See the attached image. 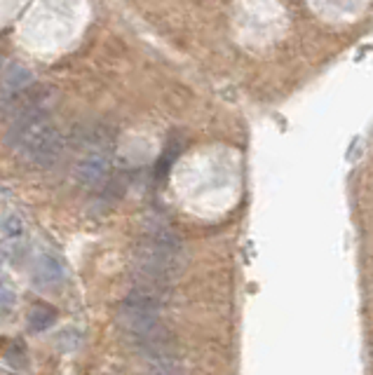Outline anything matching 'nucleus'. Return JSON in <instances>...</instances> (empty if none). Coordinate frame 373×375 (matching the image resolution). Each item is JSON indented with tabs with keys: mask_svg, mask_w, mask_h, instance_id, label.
I'll list each match as a JSON object with an SVG mask.
<instances>
[{
	"mask_svg": "<svg viewBox=\"0 0 373 375\" xmlns=\"http://www.w3.org/2000/svg\"><path fill=\"white\" fill-rule=\"evenodd\" d=\"M183 242L167 225H155L146 232V237L136 244L134 270L146 289H155L169 284L183 270Z\"/></svg>",
	"mask_w": 373,
	"mask_h": 375,
	"instance_id": "obj_1",
	"label": "nucleus"
},
{
	"mask_svg": "<svg viewBox=\"0 0 373 375\" xmlns=\"http://www.w3.org/2000/svg\"><path fill=\"white\" fill-rule=\"evenodd\" d=\"M5 144L15 148L26 162L38 166H52L59 162L64 153V139L57 124L47 113L40 115L15 117L5 134Z\"/></svg>",
	"mask_w": 373,
	"mask_h": 375,
	"instance_id": "obj_2",
	"label": "nucleus"
},
{
	"mask_svg": "<svg viewBox=\"0 0 373 375\" xmlns=\"http://www.w3.org/2000/svg\"><path fill=\"white\" fill-rule=\"evenodd\" d=\"M160 314H162V298L160 291L139 287L117 305V321L134 340L160 331Z\"/></svg>",
	"mask_w": 373,
	"mask_h": 375,
	"instance_id": "obj_3",
	"label": "nucleus"
},
{
	"mask_svg": "<svg viewBox=\"0 0 373 375\" xmlns=\"http://www.w3.org/2000/svg\"><path fill=\"white\" fill-rule=\"evenodd\" d=\"M111 174V153H90L80 160L75 166V178L80 186L94 188L102 183Z\"/></svg>",
	"mask_w": 373,
	"mask_h": 375,
	"instance_id": "obj_4",
	"label": "nucleus"
},
{
	"mask_svg": "<svg viewBox=\"0 0 373 375\" xmlns=\"http://www.w3.org/2000/svg\"><path fill=\"white\" fill-rule=\"evenodd\" d=\"M33 282L43 291H55L66 284V267L57 256L43 253L33 265Z\"/></svg>",
	"mask_w": 373,
	"mask_h": 375,
	"instance_id": "obj_5",
	"label": "nucleus"
},
{
	"mask_svg": "<svg viewBox=\"0 0 373 375\" xmlns=\"http://www.w3.org/2000/svg\"><path fill=\"white\" fill-rule=\"evenodd\" d=\"M113 129L106 127V124H87L85 129L75 132V141L80 148H85L87 155L90 153H111L113 146Z\"/></svg>",
	"mask_w": 373,
	"mask_h": 375,
	"instance_id": "obj_6",
	"label": "nucleus"
},
{
	"mask_svg": "<svg viewBox=\"0 0 373 375\" xmlns=\"http://www.w3.org/2000/svg\"><path fill=\"white\" fill-rule=\"evenodd\" d=\"M55 324H57V309L52 305L38 302V305H33L31 312H28V329L33 333H45Z\"/></svg>",
	"mask_w": 373,
	"mask_h": 375,
	"instance_id": "obj_7",
	"label": "nucleus"
},
{
	"mask_svg": "<svg viewBox=\"0 0 373 375\" xmlns=\"http://www.w3.org/2000/svg\"><path fill=\"white\" fill-rule=\"evenodd\" d=\"M31 85V70L21 64H15L10 66L8 73H3V85H0V92L3 94H17L21 89H26Z\"/></svg>",
	"mask_w": 373,
	"mask_h": 375,
	"instance_id": "obj_8",
	"label": "nucleus"
},
{
	"mask_svg": "<svg viewBox=\"0 0 373 375\" xmlns=\"http://www.w3.org/2000/svg\"><path fill=\"white\" fill-rule=\"evenodd\" d=\"M0 232H3L5 240H12V242L21 240V235H23V223H21V218H19V216H15V213L5 216V218H3V223H0Z\"/></svg>",
	"mask_w": 373,
	"mask_h": 375,
	"instance_id": "obj_9",
	"label": "nucleus"
},
{
	"mask_svg": "<svg viewBox=\"0 0 373 375\" xmlns=\"http://www.w3.org/2000/svg\"><path fill=\"white\" fill-rule=\"evenodd\" d=\"M146 375H181V366L174 356H167V359H155L153 366L148 368Z\"/></svg>",
	"mask_w": 373,
	"mask_h": 375,
	"instance_id": "obj_10",
	"label": "nucleus"
},
{
	"mask_svg": "<svg viewBox=\"0 0 373 375\" xmlns=\"http://www.w3.org/2000/svg\"><path fill=\"white\" fill-rule=\"evenodd\" d=\"M17 302V294L15 289L8 287V284H0V314H8Z\"/></svg>",
	"mask_w": 373,
	"mask_h": 375,
	"instance_id": "obj_11",
	"label": "nucleus"
},
{
	"mask_svg": "<svg viewBox=\"0 0 373 375\" xmlns=\"http://www.w3.org/2000/svg\"><path fill=\"white\" fill-rule=\"evenodd\" d=\"M179 144H174V141H169V146H167V153H164V157H160V162H157V176H164L167 174V169H169V164L174 162V157L179 155Z\"/></svg>",
	"mask_w": 373,
	"mask_h": 375,
	"instance_id": "obj_12",
	"label": "nucleus"
},
{
	"mask_svg": "<svg viewBox=\"0 0 373 375\" xmlns=\"http://www.w3.org/2000/svg\"><path fill=\"white\" fill-rule=\"evenodd\" d=\"M26 349H23V345L17 340L15 345H12V347L8 349V361L12 366H23V361H26Z\"/></svg>",
	"mask_w": 373,
	"mask_h": 375,
	"instance_id": "obj_13",
	"label": "nucleus"
},
{
	"mask_svg": "<svg viewBox=\"0 0 373 375\" xmlns=\"http://www.w3.org/2000/svg\"><path fill=\"white\" fill-rule=\"evenodd\" d=\"M0 73H3V57H0Z\"/></svg>",
	"mask_w": 373,
	"mask_h": 375,
	"instance_id": "obj_14",
	"label": "nucleus"
},
{
	"mask_svg": "<svg viewBox=\"0 0 373 375\" xmlns=\"http://www.w3.org/2000/svg\"><path fill=\"white\" fill-rule=\"evenodd\" d=\"M0 265H3V260H0Z\"/></svg>",
	"mask_w": 373,
	"mask_h": 375,
	"instance_id": "obj_15",
	"label": "nucleus"
}]
</instances>
